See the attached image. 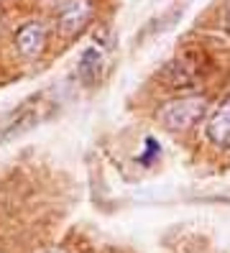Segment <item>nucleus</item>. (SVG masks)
<instances>
[{
    "label": "nucleus",
    "mask_w": 230,
    "mask_h": 253,
    "mask_svg": "<svg viewBox=\"0 0 230 253\" xmlns=\"http://www.w3.org/2000/svg\"><path fill=\"white\" fill-rule=\"evenodd\" d=\"M225 26H228V28H230V3H228V5H225Z\"/></svg>",
    "instance_id": "423d86ee"
},
{
    "label": "nucleus",
    "mask_w": 230,
    "mask_h": 253,
    "mask_svg": "<svg viewBox=\"0 0 230 253\" xmlns=\"http://www.w3.org/2000/svg\"><path fill=\"white\" fill-rule=\"evenodd\" d=\"M100 69H102V51L95 49V46L85 49L80 64H77V72H80L82 82H85V84L97 82V80H100Z\"/></svg>",
    "instance_id": "39448f33"
},
{
    "label": "nucleus",
    "mask_w": 230,
    "mask_h": 253,
    "mask_svg": "<svg viewBox=\"0 0 230 253\" xmlns=\"http://www.w3.org/2000/svg\"><path fill=\"white\" fill-rule=\"evenodd\" d=\"M207 138L212 143H218V146H223V143L230 141V97L210 118V123H207Z\"/></svg>",
    "instance_id": "20e7f679"
},
{
    "label": "nucleus",
    "mask_w": 230,
    "mask_h": 253,
    "mask_svg": "<svg viewBox=\"0 0 230 253\" xmlns=\"http://www.w3.org/2000/svg\"><path fill=\"white\" fill-rule=\"evenodd\" d=\"M92 18V3L90 0H64L59 8V28L61 34H77L87 26V21Z\"/></svg>",
    "instance_id": "f03ea898"
},
{
    "label": "nucleus",
    "mask_w": 230,
    "mask_h": 253,
    "mask_svg": "<svg viewBox=\"0 0 230 253\" xmlns=\"http://www.w3.org/2000/svg\"><path fill=\"white\" fill-rule=\"evenodd\" d=\"M44 46H46V26L41 21H28L18 28V34H15V49L21 51V56L36 59V56H41Z\"/></svg>",
    "instance_id": "7ed1b4c3"
},
{
    "label": "nucleus",
    "mask_w": 230,
    "mask_h": 253,
    "mask_svg": "<svg viewBox=\"0 0 230 253\" xmlns=\"http://www.w3.org/2000/svg\"><path fill=\"white\" fill-rule=\"evenodd\" d=\"M205 110H207L205 97H179L166 102L159 110V121L169 130H189L197 121H202Z\"/></svg>",
    "instance_id": "f257e3e1"
}]
</instances>
